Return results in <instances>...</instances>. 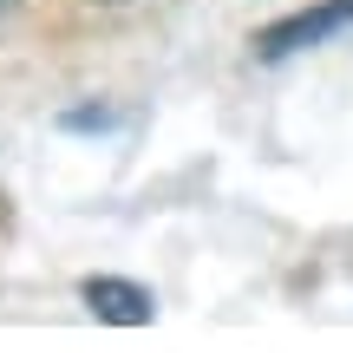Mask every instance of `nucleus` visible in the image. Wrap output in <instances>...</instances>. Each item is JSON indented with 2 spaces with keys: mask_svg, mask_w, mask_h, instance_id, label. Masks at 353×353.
I'll return each instance as SVG.
<instances>
[{
  "mask_svg": "<svg viewBox=\"0 0 353 353\" xmlns=\"http://www.w3.org/2000/svg\"><path fill=\"white\" fill-rule=\"evenodd\" d=\"M341 26H353V0H327V7H314V13L275 20L262 39H255V52H262V59H281V52H301V46H314V39L341 33Z\"/></svg>",
  "mask_w": 353,
  "mask_h": 353,
  "instance_id": "1",
  "label": "nucleus"
},
{
  "mask_svg": "<svg viewBox=\"0 0 353 353\" xmlns=\"http://www.w3.org/2000/svg\"><path fill=\"white\" fill-rule=\"evenodd\" d=\"M79 294H85V307H92L99 321H112V327H144V321L157 314L151 288H138V281H118V275H92Z\"/></svg>",
  "mask_w": 353,
  "mask_h": 353,
  "instance_id": "2",
  "label": "nucleus"
},
{
  "mask_svg": "<svg viewBox=\"0 0 353 353\" xmlns=\"http://www.w3.org/2000/svg\"><path fill=\"white\" fill-rule=\"evenodd\" d=\"M0 13H7V0H0Z\"/></svg>",
  "mask_w": 353,
  "mask_h": 353,
  "instance_id": "3",
  "label": "nucleus"
}]
</instances>
